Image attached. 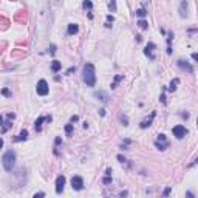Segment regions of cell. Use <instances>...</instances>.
<instances>
[{
	"mask_svg": "<svg viewBox=\"0 0 198 198\" xmlns=\"http://www.w3.org/2000/svg\"><path fill=\"white\" fill-rule=\"evenodd\" d=\"M107 22H108V23H110V22H115V17H113L112 14H108V16H107Z\"/></svg>",
	"mask_w": 198,
	"mask_h": 198,
	"instance_id": "32",
	"label": "cell"
},
{
	"mask_svg": "<svg viewBox=\"0 0 198 198\" xmlns=\"http://www.w3.org/2000/svg\"><path fill=\"white\" fill-rule=\"evenodd\" d=\"M60 68H62V64H60L59 60H53V62H51V70H53V73H57Z\"/></svg>",
	"mask_w": 198,
	"mask_h": 198,
	"instance_id": "17",
	"label": "cell"
},
{
	"mask_svg": "<svg viewBox=\"0 0 198 198\" xmlns=\"http://www.w3.org/2000/svg\"><path fill=\"white\" fill-rule=\"evenodd\" d=\"M82 6H84L85 9H91V8H93V3L90 2V0H85V2L82 3Z\"/></svg>",
	"mask_w": 198,
	"mask_h": 198,
	"instance_id": "27",
	"label": "cell"
},
{
	"mask_svg": "<svg viewBox=\"0 0 198 198\" xmlns=\"http://www.w3.org/2000/svg\"><path fill=\"white\" fill-rule=\"evenodd\" d=\"M112 173H113L112 169H107V170H105V175H112Z\"/></svg>",
	"mask_w": 198,
	"mask_h": 198,
	"instance_id": "39",
	"label": "cell"
},
{
	"mask_svg": "<svg viewBox=\"0 0 198 198\" xmlns=\"http://www.w3.org/2000/svg\"><path fill=\"white\" fill-rule=\"evenodd\" d=\"M169 194H170V187H167L166 190H164V192H163V197H167Z\"/></svg>",
	"mask_w": 198,
	"mask_h": 198,
	"instance_id": "33",
	"label": "cell"
},
{
	"mask_svg": "<svg viewBox=\"0 0 198 198\" xmlns=\"http://www.w3.org/2000/svg\"><path fill=\"white\" fill-rule=\"evenodd\" d=\"M65 183H67V180H65L64 175H59L56 178V194H62L64 192V187H65Z\"/></svg>",
	"mask_w": 198,
	"mask_h": 198,
	"instance_id": "7",
	"label": "cell"
},
{
	"mask_svg": "<svg viewBox=\"0 0 198 198\" xmlns=\"http://www.w3.org/2000/svg\"><path fill=\"white\" fill-rule=\"evenodd\" d=\"M2 147H3V139L0 138V148H2Z\"/></svg>",
	"mask_w": 198,
	"mask_h": 198,
	"instance_id": "41",
	"label": "cell"
},
{
	"mask_svg": "<svg viewBox=\"0 0 198 198\" xmlns=\"http://www.w3.org/2000/svg\"><path fill=\"white\" fill-rule=\"evenodd\" d=\"M102 183L104 184H110V183H112V175H105V178L102 180Z\"/></svg>",
	"mask_w": 198,
	"mask_h": 198,
	"instance_id": "28",
	"label": "cell"
},
{
	"mask_svg": "<svg viewBox=\"0 0 198 198\" xmlns=\"http://www.w3.org/2000/svg\"><path fill=\"white\" fill-rule=\"evenodd\" d=\"M73 71H74V67H71V68H68V70H67V74H70V73H73Z\"/></svg>",
	"mask_w": 198,
	"mask_h": 198,
	"instance_id": "40",
	"label": "cell"
},
{
	"mask_svg": "<svg viewBox=\"0 0 198 198\" xmlns=\"http://www.w3.org/2000/svg\"><path fill=\"white\" fill-rule=\"evenodd\" d=\"M73 127H74L73 124H67V125H65V133H67V136H70L71 133H73Z\"/></svg>",
	"mask_w": 198,
	"mask_h": 198,
	"instance_id": "23",
	"label": "cell"
},
{
	"mask_svg": "<svg viewBox=\"0 0 198 198\" xmlns=\"http://www.w3.org/2000/svg\"><path fill=\"white\" fill-rule=\"evenodd\" d=\"M48 51H50V54H54V53H56V47H54V45H51V47H50V50H48Z\"/></svg>",
	"mask_w": 198,
	"mask_h": 198,
	"instance_id": "30",
	"label": "cell"
},
{
	"mask_svg": "<svg viewBox=\"0 0 198 198\" xmlns=\"http://www.w3.org/2000/svg\"><path fill=\"white\" fill-rule=\"evenodd\" d=\"M82 79L87 84V87H95L96 84V71L93 64H85L82 68Z\"/></svg>",
	"mask_w": 198,
	"mask_h": 198,
	"instance_id": "1",
	"label": "cell"
},
{
	"mask_svg": "<svg viewBox=\"0 0 198 198\" xmlns=\"http://www.w3.org/2000/svg\"><path fill=\"white\" fill-rule=\"evenodd\" d=\"M119 119H121V122H122V125H124V127H127V125H129V119H127V116L121 115V116H119Z\"/></svg>",
	"mask_w": 198,
	"mask_h": 198,
	"instance_id": "26",
	"label": "cell"
},
{
	"mask_svg": "<svg viewBox=\"0 0 198 198\" xmlns=\"http://www.w3.org/2000/svg\"><path fill=\"white\" fill-rule=\"evenodd\" d=\"M136 16H138L139 19H144L146 16H147V11L144 8H139V9H136Z\"/></svg>",
	"mask_w": 198,
	"mask_h": 198,
	"instance_id": "21",
	"label": "cell"
},
{
	"mask_svg": "<svg viewBox=\"0 0 198 198\" xmlns=\"http://www.w3.org/2000/svg\"><path fill=\"white\" fill-rule=\"evenodd\" d=\"M2 95L6 96V98H11V91H9L8 88H3V90H2Z\"/></svg>",
	"mask_w": 198,
	"mask_h": 198,
	"instance_id": "29",
	"label": "cell"
},
{
	"mask_svg": "<svg viewBox=\"0 0 198 198\" xmlns=\"http://www.w3.org/2000/svg\"><path fill=\"white\" fill-rule=\"evenodd\" d=\"M153 118H155V113H152V118L148 119V121H142V122L139 124V125H141V129H147V127H150V125H152V119H153Z\"/></svg>",
	"mask_w": 198,
	"mask_h": 198,
	"instance_id": "19",
	"label": "cell"
},
{
	"mask_svg": "<svg viewBox=\"0 0 198 198\" xmlns=\"http://www.w3.org/2000/svg\"><path fill=\"white\" fill-rule=\"evenodd\" d=\"M95 98H98L99 101H102V102H108V95L105 91H96L95 93Z\"/></svg>",
	"mask_w": 198,
	"mask_h": 198,
	"instance_id": "11",
	"label": "cell"
},
{
	"mask_svg": "<svg viewBox=\"0 0 198 198\" xmlns=\"http://www.w3.org/2000/svg\"><path fill=\"white\" fill-rule=\"evenodd\" d=\"M130 144H132V139H124V142L121 144V148H122V150H129Z\"/></svg>",
	"mask_w": 198,
	"mask_h": 198,
	"instance_id": "22",
	"label": "cell"
},
{
	"mask_svg": "<svg viewBox=\"0 0 198 198\" xmlns=\"http://www.w3.org/2000/svg\"><path fill=\"white\" fill-rule=\"evenodd\" d=\"M192 59H194V60H198V54H197V53H192Z\"/></svg>",
	"mask_w": 198,
	"mask_h": 198,
	"instance_id": "38",
	"label": "cell"
},
{
	"mask_svg": "<svg viewBox=\"0 0 198 198\" xmlns=\"http://www.w3.org/2000/svg\"><path fill=\"white\" fill-rule=\"evenodd\" d=\"M172 133H173V136L177 139H183L189 132H187V129H186L184 125H175V127L172 129Z\"/></svg>",
	"mask_w": 198,
	"mask_h": 198,
	"instance_id": "5",
	"label": "cell"
},
{
	"mask_svg": "<svg viewBox=\"0 0 198 198\" xmlns=\"http://www.w3.org/2000/svg\"><path fill=\"white\" fill-rule=\"evenodd\" d=\"M78 31H79V25H78V23H70V25H68V34H70V36L78 34Z\"/></svg>",
	"mask_w": 198,
	"mask_h": 198,
	"instance_id": "12",
	"label": "cell"
},
{
	"mask_svg": "<svg viewBox=\"0 0 198 198\" xmlns=\"http://www.w3.org/2000/svg\"><path fill=\"white\" fill-rule=\"evenodd\" d=\"M172 39H173V33L167 34V54H172Z\"/></svg>",
	"mask_w": 198,
	"mask_h": 198,
	"instance_id": "13",
	"label": "cell"
},
{
	"mask_svg": "<svg viewBox=\"0 0 198 198\" xmlns=\"http://www.w3.org/2000/svg\"><path fill=\"white\" fill-rule=\"evenodd\" d=\"M159 101H161L163 104H166V96H164V93H163L161 96H159Z\"/></svg>",
	"mask_w": 198,
	"mask_h": 198,
	"instance_id": "35",
	"label": "cell"
},
{
	"mask_svg": "<svg viewBox=\"0 0 198 198\" xmlns=\"http://www.w3.org/2000/svg\"><path fill=\"white\" fill-rule=\"evenodd\" d=\"M122 79H124V76H122V74L115 76V79H113V82H112V88H116V87H118V82H119V81H122Z\"/></svg>",
	"mask_w": 198,
	"mask_h": 198,
	"instance_id": "20",
	"label": "cell"
},
{
	"mask_svg": "<svg viewBox=\"0 0 198 198\" xmlns=\"http://www.w3.org/2000/svg\"><path fill=\"white\" fill-rule=\"evenodd\" d=\"M36 91H37V95H39V96H47V95H48L50 87H48V84H47V81H45V79H40L39 82H37Z\"/></svg>",
	"mask_w": 198,
	"mask_h": 198,
	"instance_id": "4",
	"label": "cell"
},
{
	"mask_svg": "<svg viewBox=\"0 0 198 198\" xmlns=\"http://www.w3.org/2000/svg\"><path fill=\"white\" fill-rule=\"evenodd\" d=\"M76 121H79V116H76V115H74V116H71V122H76Z\"/></svg>",
	"mask_w": 198,
	"mask_h": 198,
	"instance_id": "36",
	"label": "cell"
},
{
	"mask_svg": "<svg viewBox=\"0 0 198 198\" xmlns=\"http://www.w3.org/2000/svg\"><path fill=\"white\" fill-rule=\"evenodd\" d=\"M71 187H73V190H82L84 189V180H82V177H73L71 178Z\"/></svg>",
	"mask_w": 198,
	"mask_h": 198,
	"instance_id": "6",
	"label": "cell"
},
{
	"mask_svg": "<svg viewBox=\"0 0 198 198\" xmlns=\"http://www.w3.org/2000/svg\"><path fill=\"white\" fill-rule=\"evenodd\" d=\"M155 146L159 148V150H166V148L170 146V142H169V141H163V142H159V141H155Z\"/></svg>",
	"mask_w": 198,
	"mask_h": 198,
	"instance_id": "15",
	"label": "cell"
},
{
	"mask_svg": "<svg viewBox=\"0 0 198 198\" xmlns=\"http://www.w3.org/2000/svg\"><path fill=\"white\" fill-rule=\"evenodd\" d=\"M2 163H3V167L6 172H13V169L16 166V152L14 150L5 152V155L2 158Z\"/></svg>",
	"mask_w": 198,
	"mask_h": 198,
	"instance_id": "2",
	"label": "cell"
},
{
	"mask_svg": "<svg viewBox=\"0 0 198 198\" xmlns=\"http://www.w3.org/2000/svg\"><path fill=\"white\" fill-rule=\"evenodd\" d=\"M180 16L181 17H187V2H186V0H183V2H181V6H180Z\"/></svg>",
	"mask_w": 198,
	"mask_h": 198,
	"instance_id": "10",
	"label": "cell"
},
{
	"mask_svg": "<svg viewBox=\"0 0 198 198\" xmlns=\"http://www.w3.org/2000/svg\"><path fill=\"white\" fill-rule=\"evenodd\" d=\"M37 197H45V194H43V192H37V194H34V198H37Z\"/></svg>",
	"mask_w": 198,
	"mask_h": 198,
	"instance_id": "34",
	"label": "cell"
},
{
	"mask_svg": "<svg viewBox=\"0 0 198 198\" xmlns=\"http://www.w3.org/2000/svg\"><path fill=\"white\" fill-rule=\"evenodd\" d=\"M108 8L112 13H116V0H112V2L108 3Z\"/></svg>",
	"mask_w": 198,
	"mask_h": 198,
	"instance_id": "24",
	"label": "cell"
},
{
	"mask_svg": "<svg viewBox=\"0 0 198 198\" xmlns=\"http://www.w3.org/2000/svg\"><path fill=\"white\" fill-rule=\"evenodd\" d=\"M156 48V45L153 42H148L147 45H146V50H144V54L150 59V60H155V54H153V50Z\"/></svg>",
	"mask_w": 198,
	"mask_h": 198,
	"instance_id": "8",
	"label": "cell"
},
{
	"mask_svg": "<svg viewBox=\"0 0 198 198\" xmlns=\"http://www.w3.org/2000/svg\"><path fill=\"white\" fill-rule=\"evenodd\" d=\"M26 138H28V132H26V130L23 129V130L20 132V133H19V136H17V138H16L14 141H25Z\"/></svg>",
	"mask_w": 198,
	"mask_h": 198,
	"instance_id": "18",
	"label": "cell"
},
{
	"mask_svg": "<svg viewBox=\"0 0 198 198\" xmlns=\"http://www.w3.org/2000/svg\"><path fill=\"white\" fill-rule=\"evenodd\" d=\"M138 26H139V28H141V30H147V26H148V23H147V22H146V20H142V19H141V20L138 22Z\"/></svg>",
	"mask_w": 198,
	"mask_h": 198,
	"instance_id": "25",
	"label": "cell"
},
{
	"mask_svg": "<svg viewBox=\"0 0 198 198\" xmlns=\"http://www.w3.org/2000/svg\"><path fill=\"white\" fill-rule=\"evenodd\" d=\"M118 161H119V163H125V161H127V159H125L122 155H118Z\"/></svg>",
	"mask_w": 198,
	"mask_h": 198,
	"instance_id": "31",
	"label": "cell"
},
{
	"mask_svg": "<svg viewBox=\"0 0 198 198\" xmlns=\"http://www.w3.org/2000/svg\"><path fill=\"white\" fill-rule=\"evenodd\" d=\"M178 84H180V79H178V78H175L172 82H170V85H169V88H167V90H169V91H175V90L178 88Z\"/></svg>",
	"mask_w": 198,
	"mask_h": 198,
	"instance_id": "16",
	"label": "cell"
},
{
	"mask_svg": "<svg viewBox=\"0 0 198 198\" xmlns=\"http://www.w3.org/2000/svg\"><path fill=\"white\" fill-rule=\"evenodd\" d=\"M177 65L181 68V70H184V71H187V73H194V67L187 62V60H183V59H180L178 62H177Z\"/></svg>",
	"mask_w": 198,
	"mask_h": 198,
	"instance_id": "9",
	"label": "cell"
},
{
	"mask_svg": "<svg viewBox=\"0 0 198 198\" xmlns=\"http://www.w3.org/2000/svg\"><path fill=\"white\" fill-rule=\"evenodd\" d=\"M14 118H16V115H14V113H9V115H6V121H5L3 116L0 115V125H2V133L8 132V129L11 127V125H13Z\"/></svg>",
	"mask_w": 198,
	"mask_h": 198,
	"instance_id": "3",
	"label": "cell"
},
{
	"mask_svg": "<svg viewBox=\"0 0 198 198\" xmlns=\"http://www.w3.org/2000/svg\"><path fill=\"white\" fill-rule=\"evenodd\" d=\"M99 115H101V116H105V110L101 108V110H99Z\"/></svg>",
	"mask_w": 198,
	"mask_h": 198,
	"instance_id": "37",
	"label": "cell"
},
{
	"mask_svg": "<svg viewBox=\"0 0 198 198\" xmlns=\"http://www.w3.org/2000/svg\"><path fill=\"white\" fill-rule=\"evenodd\" d=\"M43 121H45V118H43V116H40V118L36 119V122H34V129H36V132H40V130H42Z\"/></svg>",
	"mask_w": 198,
	"mask_h": 198,
	"instance_id": "14",
	"label": "cell"
}]
</instances>
